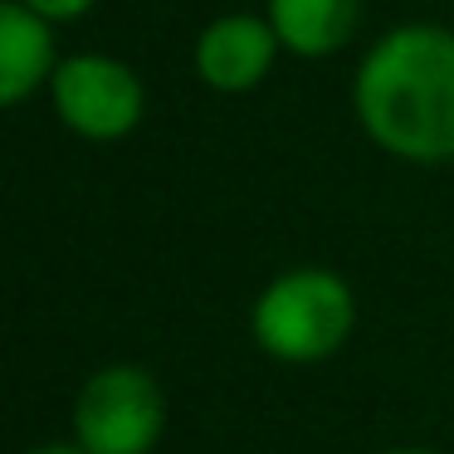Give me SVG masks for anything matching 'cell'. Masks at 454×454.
<instances>
[{
    "label": "cell",
    "mask_w": 454,
    "mask_h": 454,
    "mask_svg": "<svg viewBox=\"0 0 454 454\" xmlns=\"http://www.w3.org/2000/svg\"><path fill=\"white\" fill-rule=\"evenodd\" d=\"M352 113L386 157L454 161V30L430 20L386 30L356 64Z\"/></svg>",
    "instance_id": "cell-1"
},
{
    "label": "cell",
    "mask_w": 454,
    "mask_h": 454,
    "mask_svg": "<svg viewBox=\"0 0 454 454\" xmlns=\"http://www.w3.org/2000/svg\"><path fill=\"white\" fill-rule=\"evenodd\" d=\"M356 327L352 284L333 269H288L254 298L249 333L274 362L308 366L342 352Z\"/></svg>",
    "instance_id": "cell-2"
},
{
    "label": "cell",
    "mask_w": 454,
    "mask_h": 454,
    "mask_svg": "<svg viewBox=\"0 0 454 454\" xmlns=\"http://www.w3.org/2000/svg\"><path fill=\"white\" fill-rule=\"evenodd\" d=\"M167 430V395L147 366H103L74 395V444L89 454H152Z\"/></svg>",
    "instance_id": "cell-3"
},
{
    "label": "cell",
    "mask_w": 454,
    "mask_h": 454,
    "mask_svg": "<svg viewBox=\"0 0 454 454\" xmlns=\"http://www.w3.org/2000/svg\"><path fill=\"white\" fill-rule=\"evenodd\" d=\"M50 103L74 137L122 142L147 113V89L137 69L113 54H69L50 79Z\"/></svg>",
    "instance_id": "cell-4"
},
{
    "label": "cell",
    "mask_w": 454,
    "mask_h": 454,
    "mask_svg": "<svg viewBox=\"0 0 454 454\" xmlns=\"http://www.w3.org/2000/svg\"><path fill=\"white\" fill-rule=\"evenodd\" d=\"M284 54L274 25L264 15H245V11H230L215 15L206 30L196 35V79L215 93H249L269 79L274 59Z\"/></svg>",
    "instance_id": "cell-5"
},
{
    "label": "cell",
    "mask_w": 454,
    "mask_h": 454,
    "mask_svg": "<svg viewBox=\"0 0 454 454\" xmlns=\"http://www.w3.org/2000/svg\"><path fill=\"white\" fill-rule=\"evenodd\" d=\"M54 69H59L54 25L20 0H5L0 5V103L20 108L30 93L50 89Z\"/></svg>",
    "instance_id": "cell-6"
},
{
    "label": "cell",
    "mask_w": 454,
    "mask_h": 454,
    "mask_svg": "<svg viewBox=\"0 0 454 454\" xmlns=\"http://www.w3.org/2000/svg\"><path fill=\"white\" fill-rule=\"evenodd\" d=\"M264 20L274 25L284 54L294 59H333L347 50L362 20V0H264Z\"/></svg>",
    "instance_id": "cell-7"
},
{
    "label": "cell",
    "mask_w": 454,
    "mask_h": 454,
    "mask_svg": "<svg viewBox=\"0 0 454 454\" xmlns=\"http://www.w3.org/2000/svg\"><path fill=\"white\" fill-rule=\"evenodd\" d=\"M20 5H30V11L44 15L50 25H64V20H83L98 0H20Z\"/></svg>",
    "instance_id": "cell-8"
},
{
    "label": "cell",
    "mask_w": 454,
    "mask_h": 454,
    "mask_svg": "<svg viewBox=\"0 0 454 454\" xmlns=\"http://www.w3.org/2000/svg\"><path fill=\"white\" fill-rule=\"evenodd\" d=\"M30 454H89V450H79V444H44V450H30Z\"/></svg>",
    "instance_id": "cell-9"
},
{
    "label": "cell",
    "mask_w": 454,
    "mask_h": 454,
    "mask_svg": "<svg viewBox=\"0 0 454 454\" xmlns=\"http://www.w3.org/2000/svg\"><path fill=\"white\" fill-rule=\"evenodd\" d=\"M381 454H430V450H381Z\"/></svg>",
    "instance_id": "cell-10"
}]
</instances>
